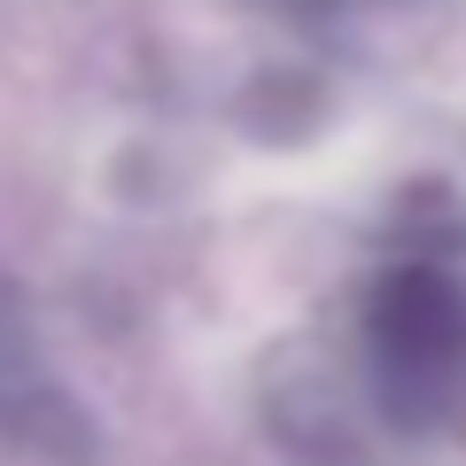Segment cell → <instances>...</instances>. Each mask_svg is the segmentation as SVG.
<instances>
[{
  "instance_id": "obj_1",
  "label": "cell",
  "mask_w": 466,
  "mask_h": 466,
  "mask_svg": "<svg viewBox=\"0 0 466 466\" xmlns=\"http://www.w3.org/2000/svg\"><path fill=\"white\" fill-rule=\"evenodd\" d=\"M350 342L366 358L381 404L397 412V428L412 435H443L451 389L466 373V280L451 257H397L389 249L373 265V280L350 303Z\"/></svg>"
},
{
  "instance_id": "obj_5",
  "label": "cell",
  "mask_w": 466,
  "mask_h": 466,
  "mask_svg": "<svg viewBox=\"0 0 466 466\" xmlns=\"http://www.w3.org/2000/svg\"><path fill=\"white\" fill-rule=\"evenodd\" d=\"M257 16L288 24V32L319 39V47H389L404 24H428L435 0H249Z\"/></svg>"
},
{
  "instance_id": "obj_7",
  "label": "cell",
  "mask_w": 466,
  "mask_h": 466,
  "mask_svg": "<svg viewBox=\"0 0 466 466\" xmlns=\"http://www.w3.org/2000/svg\"><path fill=\"white\" fill-rule=\"evenodd\" d=\"M443 435H459V443H466V373H459V389H451V412H443Z\"/></svg>"
},
{
  "instance_id": "obj_6",
  "label": "cell",
  "mask_w": 466,
  "mask_h": 466,
  "mask_svg": "<svg viewBox=\"0 0 466 466\" xmlns=\"http://www.w3.org/2000/svg\"><path fill=\"white\" fill-rule=\"evenodd\" d=\"M319 116V86L303 78L296 63L265 70V78L249 86V101H241V125H249L257 140H303V125Z\"/></svg>"
},
{
  "instance_id": "obj_3",
  "label": "cell",
  "mask_w": 466,
  "mask_h": 466,
  "mask_svg": "<svg viewBox=\"0 0 466 466\" xmlns=\"http://www.w3.org/2000/svg\"><path fill=\"white\" fill-rule=\"evenodd\" d=\"M0 443L32 466H86L94 459V412L70 397L47 334L8 272H0Z\"/></svg>"
},
{
  "instance_id": "obj_2",
  "label": "cell",
  "mask_w": 466,
  "mask_h": 466,
  "mask_svg": "<svg viewBox=\"0 0 466 466\" xmlns=\"http://www.w3.org/2000/svg\"><path fill=\"white\" fill-rule=\"evenodd\" d=\"M257 428L288 466H389L412 435L381 404L350 327H311L265 350L257 366Z\"/></svg>"
},
{
  "instance_id": "obj_4",
  "label": "cell",
  "mask_w": 466,
  "mask_h": 466,
  "mask_svg": "<svg viewBox=\"0 0 466 466\" xmlns=\"http://www.w3.org/2000/svg\"><path fill=\"white\" fill-rule=\"evenodd\" d=\"M373 233L397 257H466V125H428L397 148L373 195Z\"/></svg>"
}]
</instances>
